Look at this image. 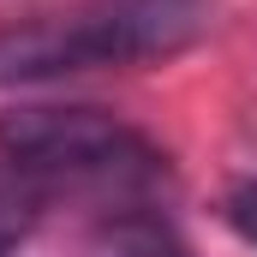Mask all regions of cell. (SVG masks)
<instances>
[{"label": "cell", "instance_id": "obj_5", "mask_svg": "<svg viewBox=\"0 0 257 257\" xmlns=\"http://www.w3.org/2000/svg\"><path fill=\"white\" fill-rule=\"evenodd\" d=\"M221 209H227V227H233V233H239L245 245H257V180H245V186H233Z\"/></svg>", "mask_w": 257, "mask_h": 257}, {"label": "cell", "instance_id": "obj_4", "mask_svg": "<svg viewBox=\"0 0 257 257\" xmlns=\"http://www.w3.org/2000/svg\"><path fill=\"white\" fill-rule=\"evenodd\" d=\"M36 209H42V197L0 162V257H12L24 245V233L36 227Z\"/></svg>", "mask_w": 257, "mask_h": 257}, {"label": "cell", "instance_id": "obj_2", "mask_svg": "<svg viewBox=\"0 0 257 257\" xmlns=\"http://www.w3.org/2000/svg\"><path fill=\"white\" fill-rule=\"evenodd\" d=\"M203 24H209V0H90L66 18L0 30V84L162 60L197 42Z\"/></svg>", "mask_w": 257, "mask_h": 257}, {"label": "cell", "instance_id": "obj_1", "mask_svg": "<svg viewBox=\"0 0 257 257\" xmlns=\"http://www.w3.org/2000/svg\"><path fill=\"white\" fill-rule=\"evenodd\" d=\"M0 162L42 203L60 192L132 203L168 180V156L108 108H12L0 114Z\"/></svg>", "mask_w": 257, "mask_h": 257}, {"label": "cell", "instance_id": "obj_3", "mask_svg": "<svg viewBox=\"0 0 257 257\" xmlns=\"http://www.w3.org/2000/svg\"><path fill=\"white\" fill-rule=\"evenodd\" d=\"M90 257H192V251H186V239L162 215H150V209H114L96 227Z\"/></svg>", "mask_w": 257, "mask_h": 257}]
</instances>
